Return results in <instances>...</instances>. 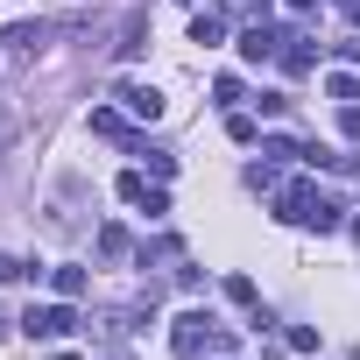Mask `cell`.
<instances>
[{
    "instance_id": "6da1fadb",
    "label": "cell",
    "mask_w": 360,
    "mask_h": 360,
    "mask_svg": "<svg viewBox=\"0 0 360 360\" xmlns=\"http://www.w3.org/2000/svg\"><path fill=\"white\" fill-rule=\"evenodd\" d=\"M71 325H78V311H71V304H29V318H22V332H29V339H43V346H50V339H64Z\"/></svg>"
},
{
    "instance_id": "7a4b0ae2",
    "label": "cell",
    "mask_w": 360,
    "mask_h": 360,
    "mask_svg": "<svg viewBox=\"0 0 360 360\" xmlns=\"http://www.w3.org/2000/svg\"><path fill=\"white\" fill-rule=\"evenodd\" d=\"M212 339H219V318H212V311H184V318H176V332H169V346L184 353V360H191L198 346H212Z\"/></svg>"
},
{
    "instance_id": "3957f363",
    "label": "cell",
    "mask_w": 360,
    "mask_h": 360,
    "mask_svg": "<svg viewBox=\"0 0 360 360\" xmlns=\"http://www.w3.org/2000/svg\"><path fill=\"white\" fill-rule=\"evenodd\" d=\"M50 36H57L50 22H15L0 43H8V57H15V64H29V57H43V50H50Z\"/></svg>"
},
{
    "instance_id": "277c9868",
    "label": "cell",
    "mask_w": 360,
    "mask_h": 360,
    "mask_svg": "<svg viewBox=\"0 0 360 360\" xmlns=\"http://www.w3.org/2000/svg\"><path fill=\"white\" fill-rule=\"evenodd\" d=\"M276 50H283V36H276V29H269V22H255V29H248V36H240V57H248V64H269V57H276Z\"/></svg>"
},
{
    "instance_id": "5b68a950",
    "label": "cell",
    "mask_w": 360,
    "mask_h": 360,
    "mask_svg": "<svg viewBox=\"0 0 360 360\" xmlns=\"http://www.w3.org/2000/svg\"><path fill=\"white\" fill-rule=\"evenodd\" d=\"M120 106H127L134 120H155V113H162V92H155V85H120Z\"/></svg>"
},
{
    "instance_id": "8992f818",
    "label": "cell",
    "mask_w": 360,
    "mask_h": 360,
    "mask_svg": "<svg viewBox=\"0 0 360 360\" xmlns=\"http://www.w3.org/2000/svg\"><path fill=\"white\" fill-rule=\"evenodd\" d=\"M141 43H148V15H127V29H120V57H141Z\"/></svg>"
},
{
    "instance_id": "52a82bcc",
    "label": "cell",
    "mask_w": 360,
    "mask_h": 360,
    "mask_svg": "<svg viewBox=\"0 0 360 360\" xmlns=\"http://www.w3.org/2000/svg\"><path fill=\"white\" fill-rule=\"evenodd\" d=\"M50 283H57V297H64V304H78V297H85V269H71V262H64Z\"/></svg>"
},
{
    "instance_id": "ba28073f",
    "label": "cell",
    "mask_w": 360,
    "mask_h": 360,
    "mask_svg": "<svg viewBox=\"0 0 360 360\" xmlns=\"http://www.w3.org/2000/svg\"><path fill=\"white\" fill-rule=\"evenodd\" d=\"M92 134H106V141H127V120H120L113 106H99V113H92Z\"/></svg>"
},
{
    "instance_id": "9c48e42d",
    "label": "cell",
    "mask_w": 360,
    "mask_h": 360,
    "mask_svg": "<svg viewBox=\"0 0 360 360\" xmlns=\"http://www.w3.org/2000/svg\"><path fill=\"white\" fill-rule=\"evenodd\" d=\"M219 29H226L219 15H191V43H219Z\"/></svg>"
},
{
    "instance_id": "30bf717a",
    "label": "cell",
    "mask_w": 360,
    "mask_h": 360,
    "mask_svg": "<svg viewBox=\"0 0 360 360\" xmlns=\"http://www.w3.org/2000/svg\"><path fill=\"white\" fill-rule=\"evenodd\" d=\"M304 226H318V233H332V226H339V205H332V198H318V205H311V219H304Z\"/></svg>"
},
{
    "instance_id": "8fae6325",
    "label": "cell",
    "mask_w": 360,
    "mask_h": 360,
    "mask_svg": "<svg viewBox=\"0 0 360 360\" xmlns=\"http://www.w3.org/2000/svg\"><path fill=\"white\" fill-rule=\"evenodd\" d=\"M99 255L120 262V255H127V233H120V226H99Z\"/></svg>"
},
{
    "instance_id": "7c38bea8",
    "label": "cell",
    "mask_w": 360,
    "mask_h": 360,
    "mask_svg": "<svg viewBox=\"0 0 360 360\" xmlns=\"http://www.w3.org/2000/svg\"><path fill=\"white\" fill-rule=\"evenodd\" d=\"M22 276H43L36 262H15V255H0V283H22Z\"/></svg>"
},
{
    "instance_id": "4fadbf2b",
    "label": "cell",
    "mask_w": 360,
    "mask_h": 360,
    "mask_svg": "<svg viewBox=\"0 0 360 360\" xmlns=\"http://www.w3.org/2000/svg\"><path fill=\"white\" fill-rule=\"evenodd\" d=\"M262 155H269V162H290V155H297V141H290V134H269V141H262Z\"/></svg>"
},
{
    "instance_id": "5bb4252c",
    "label": "cell",
    "mask_w": 360,
    "mask_h": 360,
    "mask_svg": "<svg viewBox=\"0 0 360 360\" xmlns=\"http://www.w3.org/2000/svg\"><path fill=\"white\" fill-rule=\"evenodd\" d=\"M290 353H318V332L311 325H290Z\"/></svg>"
},
{
    "instance_id": "9a60e30c",
    "label": "cell",
    "mask_w": 360,
    "mask_h": 360,
    "mask_svg": "<svg viewBox=\"0 0 360 360\" xmlns=\"http://www.w3.org/2000/svg\"><path fill=\"white\" fill-rule=\"evenodd\" d=\"M339 127H346V134L360 141V106H346V113H339Z\"/></svg>"
},
{
    "instance_id": "2e32d148",
    "label": "cell",
    "mask_w": 360,
    "mask_h": 360,
    "mask_svg": "<svg viewBox=\"0 0 360 360\" xmlns=\"http://www.w3.org/2000/svg\"><path fill=\"white\" fill-rule=\"evenodd\" d=\"M57 360H78V353H57Z\"/></svg>"
},
{
    "instance_id": "e0dca14e",
    "label": "cell",
    "mask_w": 360,
    "mask_h": 360,
    "mask_svg": "<svg viewBox=\"0 0 360 360\" xmlns=\"http://www.w3.org/2000/svg\"><path fill=\"white\" fill-rule=\"evenodd\" d=\"M184 8H198V0H184Z\"/></svg>"
}]
</instances>
